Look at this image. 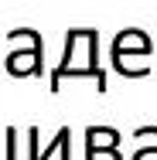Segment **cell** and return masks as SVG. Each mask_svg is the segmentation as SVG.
<instances>
[{
	"label": "cell",
	"mask_w": 157,
	"mask_h": 160,
	"mask_svg": "<svg viewBox=\"0 0 157 160\" xmlns=\"http://www.w3.org/2000/svg\"><path fill=\"white\" fill-rule=\"evenodd\" d=\"M113 55H140V58H147L150 55V38L144 31H137V28H126L113 38Z\"/></svg>",
	"instance_id": "obj_2"
},
{
	"label": "cell",
	"mask_w": 157,
	"mask_h": 160,
	"mask_svg": "<svg viewBox=\"0 0 157 160\" xmlns=\"http://www.w3.org/2000/svg\"><path fill=\"white\" fill-rule=\"evenodd\" d=\"M120 143V133L113 126H89L86 129V150H109Z\"/></svg>",
	"instance_id": "obj_4"
},
{
	"label": "cell",
	"mask_w": 157,
	"mask_h": 160,
	"mask_svg": "<svg viewBox=\"0 0 157 160\" xmlns=\"http://www.w3.org/2000/svg\"><path fill=\"white\" fill-rule=\"evenodd\" d=\"M41 38L31 41V48H14L10 55H7V72L14 75V78H24V75H41Z\"/></svg>",
	"instance_id": "obj_1"
},
{
	"label": "cell",
	"mask_w": 157,
	"mask_h": 160,
	"mask_svg": "<svg viewBox=\"0 0 157 160\" xmlns=\"http://www.w3.org/2000/svg\"><path fill=\"white\" fill-rule=\"evenodd\" d=\"M86 153H89L86 160H123L116 153V147H109V150H86Z\"/></svg>",
	"instance_id": "obj_5"
},
{
	"label": "cell",
	"mask_w": 157,
	"mask_h": 160,
	"mask_svg": "<svg viewBox=\"0 0 157 160\" xmlns=\"http://www.w3.org/2000/svg\"><path fill=\"white\" fill-rule=\"evenodd\" d=\"M68 143H72V129H68V126H62L58 133H55V140H51V143H48L44 150L31 147V160H48L51 153H55V150L62 153V160H72V157H68Z\"/></svg>",
	"instance_id": "obj_3"
},
{
	"label": "cell",
	"mask_w": 157,
	"mask_h": 160,
	"mask_svg": "<svg viewBox=\"0 0 157 160\" xmlns=\"http://www.w3.org/2000/svg\"><path fill=\"white\" fill-rule=\"evenodd\" d=\"M133 160H157V143L154 147H133Z\"/></svg>",
	"instance_id": "obj_6"
}]
</instances>
